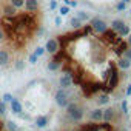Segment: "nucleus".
<instances>
[{"mask_svg": "<svg viewBox=\"0 0 131 131\" xmlns=\"http://www.w3.org/2000/svg\"><path fill=\"white\" fill-rule=\"evenodd\" d=\"M106 57H108V54H106L105 46L99 40H93L91 46H90V60L94 65H102V63H105Z\"/></svg>", "mask_w": 131, "mask_h": 131, "instance_id": "f257e3e1", "label": "nucleus"}, {"mask_svg": "<svg viewBox=\"0 0 131 131\" xmlns=\"http://www.w3.org/2000/svg\"><path fill=\"white\" fill-rule=\"evenodd\" d=\"M67 113H68V117H70L71 120H74V122H80V120L83 119V114H85L83 108L79 106L76 102H70V103H68Z\"/></svg>", "mask_w": 131, "mask_h": 131, "instance_id": "f03ea898", "label": "nucleus"}, {"mask_svg": "<svg viewBox=\"0 0 131 131\" xmlns=\"http://www.w3.org/2000/svg\"><path fill=\"white\" fill-rule=\"evenodd\" d=\"M90 26H91V29H93L96 34H99V36H102V34L108 29V23H106L103 19H100V17L91 19V20H90Z\"/></svg>", "mask_w": 131, "mask_h": 131, "instance_id": "7ed1b4c3", "label": "nucleus"}, {"mask_svg": "<svg viewBox=\"0 0 131 131\" xmlns=\"http://www.w3.org/2000/svg\"><path fill=\"white\" fill-rule=\"evenodd\" d=\"M119 80H120L119 79V71H117V68L114 65H111V73H110L108 80H106V86H108L106 91H114L117 88V85H119Z\"/></svg>", "mask_w": 131, "mask_h": 131, "instance_id": "20e7f679", "label": "nucleus"}, {"mask_svg": "<svg viewBox=\"0 0 131 131\" xmlns=\"http://www.w3.org/2000/svg\"><path fill=\"white\" fill-rule=\"evenodd\" d=\"M54 100H56V103H57L60 108H67L68 103H70V100H68V94H67V91H65L63 88H60V90L56 91V94H54Z\"/></svg>", "mask_w": 131, "mask_h": 131, "instance_id": "39448f33", "label": "nucleus"}, {"mask_svg": "<svg viewBox=\"0 0 131 131\" xmlns=\"http://www.w3.org/2000/svg\"><path fill=\"white\" fill-rule=\"evenodd\" d=\"M45 49L49 54H57L59 49H60V40L59 39H48V42L45 45Z\"/></svg>", "mask_w": 131, "mask_h": 131, "instance_id": "423d86ee", "label": "nucleus"}, {"mask_svg": "<svg viewBox=\"0 0 131 131\" xmlns=\"http://www.w3.org/2000/svg\"><path fill=\"white\" fill-rule=\"evenodd\" d=\"M59 85H60V88H63V90L71 88V86H73V74H70V73L62 74L60 79H59Z\"/></svg>", "mask_w": 131, "mask_h": 131, "instance_id": "0eeeda50", "label": "nucleus"}, {"mask_svg": "<svg viewBox=\"0 0 131 131\" xmlns=\"http://www.w3.org/2000/svg\"><path fill=\"white\" fill-rule=\"evenodd\" d=\"M25 11L26 13H37L39 11V8H40V2L39 0H25Z\"/></svg>", "mask_w": 131, "mask_h": 131, "instance_id": "6e6552de", "label": "nucleus"}, {"mask_svg": "<svg viewBox=\"0 0 131 131\" xmlns=\"http://www.w3.org/2000/svg\"><path fill=\"white\" fill-rule=\"evenodd\" d=\"M11 62V54L8 49H0V67H8Z\"/></svg>", "mask_w": 131, "mask_h": 131, "instance_id": "1a4fd4ad", "label": "nucleus"}, {"mask_svg": "<svg viewBox=\"0 0 131 131\" xmlns=\"http://www.w3.org/2000/svg\"><path fill=\"white\" fill-rule=\"evenodd\" d=\"M2 11H3V14H5V17H14V16H17V9L8 2L6 5H3L2 6Z\"/></svg>", "mask_w": 131, "mask_h": 131, "instance_id": "9d476101", "label": "nucleus"}, {"mask_svg": "<svg viewBox=\"0 0 131 131\" xmlns=\"http://www.w3.org/2000/svg\"><path fill=\"white\" fill-rule=\"evenodd\" d=\"M11 111H13L14 114H20V113L23 111L22 102H20L19 99H16V97H13V100H11Z\"/></svg>", "mask_w": 131, "mask_h": 131, "instance_id": "9b49d317", "label": "nucleus"}, {"mask_svg": "<svg viewBox=\"0 0 131 131\" xmlns=\"http://www.w3.org/2000/svg\"><path fill=\"white\" fill-rule=\"evenodd\" d=\"M114 117H116V110H114V108H106V110H103V122L110 123V122L114 120Z\"/></svg>", "mask_w": 131, "mask_h": 131, "instance_id": "f8f14e48", "label": "nucleus"}, {"mask_svg": "<svg viewBox=\"0 0 131 131\" xmlns=\"http://www.w3.org/2000/svg\"><path fill=\"white\" fill-rule=\"evenodd\" d=\"M60 60L57 59V57H54V59H51L48 63H46V68H48V71H59L60 70Z\"/></svg>", "mask_w": 131, "mask_h": 131, "instance_id": "ddd939ff", "label": "nucleus"}, {"mask_svg": "<svg viewBox=\"0 0 131 131\" xmlns=\"http://www.w3.org/2000/svg\"><path fill=\"white\" fill-rule=\"evenodd\" d=\"M116 65H117V68H120V70H128V68L131 67V60L123 56V57H120V59L117 60Z\"/></svg>", "mask_w": 131, "mask_h": 131, "instance_id": "4468645a", "label": "nucleus"}, {"mask_svg": "<svg viewBox=\"0 0 131 131\" xmlns=\"http://www.w3.org/2000/svg\"><path fill=\"white\" fill-rule=\"evenodd\" d=\"M76 17L82 22V23H85V22H88V20H91V17H90V13L88 11H85V9H79V11H76Z\"/></svg>", "mask_w": 131, "mask_h": 131, "instance_id": "2eb2a0df", "label": "nucleus"}, {"mask_svg": "<svg viewBox=\"0 0 131 131\" xmlns=\"http://www.w3.org/2000/svg\"><path fill=\"white\" fill-rule=\"evenodd\" d=\"M91 120H93V122H100V120H103V110H100V108L93 110V111H91Z\"/></svg>", "mask_w": 131, "mask_h": 131, "instance_id": "dca6fc26", "label": "nucleus"}, {"mask_svg": "<svg viewBox=\"0 0 131 131\" xmlns=\"http://www.w3.org/2000/svg\"><path fill=\"white\" fill-rule=\"evenodd\" d=\"M125 25H126V23H125L122 19H114V20L111 22V29H113V31H116V32H119Z\"/></svg>", "mask_w": 131, "mask_h": 131, "instance_id": "f3484780", "label": "nucleus"}, {"mask_svg": "<svg viewBox=\"0 0 131 131\" xmlns=\"http://www.w3.org/2000/svg\"><path fill=\"white\" fill-rule=\"evenodd\" d=\"M97 105H108L110 103V96H108V93H102V94H99L97 96Z\"/></svg>", "mask_w": 131, "mask_h": 131, "instance_id": "a211bd4d", "label": "nucleus"}, {"mask_svg": "<svg viewBox=\"0 0 131 131\" xmlns=\"http://www.w3.org/2000/svg\"><path fill=\"white\" fill-rule=\"evenodd\" d=\"M48 125V116H39L36 119V126L37 128H45Z\"/></svg>", "mask_w": 131, "mask_h": 131, "instance_id": "6ab92c4d", "label": "nucleus"}, {"mask_svg": "<svg viewBox=\"0 0 131 131\" xmlns=\"http://www.w3.org/2000/svg\"><path fill=\"white\" fill-rule=\"evenodd\" d=\"M102 126L99 123H85L82 126V131H99Z\"/></svg>", "mask_w": 131, "mask_h": 131, "instance_id": "aec40b11", "label": "nucleus"}, {"mask_svg": "<svg viewBox=\"0 0 131 131\" xmlns=\"http://www.w3.org/2000/svg\"><path fill=\"white\" fill-rule=\"evenodd\" d=\"M70 26H71L73 29H82V22L74 16V17L70 19Z\"/></svg>", "mask_w": 131, "mask_h": 131, "instance_id": "412c9836", "label": "nucleus"}, {"mask_svg": "<svg viewBox=\"0 0 131 131\" xmlns=\"http://www.w3.org/2000/svg\"><path fill=\"white\" fill-rule=\"evenodd\" d=\"M5 126L8 128V131H20V129H19V126H17V123H16L14 120L6 122V123H5Z\"/></svg>", "mask_w": 131, "mask_h": 131, "instance_id": "4be33fe9", "label": "nucleus"}, {"mask_svg": "<svg viewBox=\"0 0 131 131\" xmlns=\"http://www.w3.org/2000/svg\"><path fill=\"white\" fill-rule=\"evenodd\" d=\"M9 3L16 8V9H20L25 6V0H9Z\"/></svg>", "mask_w": 131, "mask_h": 131, "instance_id": "5701e85b", "label": "nucleus"}, {"mask_svg": "<svg viewBox=\"0 0 131 131\" xmlns=\"http://www.w3.org/2000/svg\"><path fill=\"white\" fill-rule=\"evenodd\" d=\"M126 5H128V3H125L123 0H119V2L116 3V11H119V13L126 11Z\"/></svg>", "mask_w": 131, "mask_h": 131, "instance_id": "b1692460", "label": "nucleus"}, {"mask_svg": "<svg viewBox=\"0 0 131 131\" xmlns=\"http://www.w3.org/2000/svg\"><path fill=\"white\" fill-rule=\"evenodd\" d=\"M70 11H71V8H70L68 5H62V6L59 8V14H60L62 17H63V16H68Z\"/></svg>", "mask_w": 131, "mask_h": 131, "instance_id": "393cba45", "label": "nucleus"}, {"mask_svg": "<svg viewBox=\"0 0 131 131\" xmlns=\"http://www.w3.org/2000/svg\"><path fill=\"white\" fill-rule=\"evenodd\" d=\"M14 70H16V71H22V70H25V62H23L22 59H19V60L14 62Z\"/></svg>", "mask_w": 131, "mask_h": 131, "instance_id": "a878e982", "label": "nucleus"}, {"mask_svg": "<svg viewBox=\"0 0 131 131\" xmlns=\"http://www.w3.org/2000/svg\"><path fill=\"white\" fill-rule=\"evenodd\" d=\"M129 32H131V29H129V25H125V26H123V28H122V29L117 32V36H119V37H126Z\"/></svg>", "mask_w": 131, "mask_h": 131, "instance_id": "bb28decb", "label": "nucleus"}, {"mask_svg": "<svg viewBox=\"0 0 131 131\" xmlns=\"http://www.w3.org/2000/svg\"><path fill=\"white\" fill-rule=\"evenodd\" d=\"M45 52H46L45 46H37V48H36V51H34V54H36L37 57H42V56H43Z\"/></svg>", "mask_w": 131, "mask_h": 131, "instance_id": "cd10ccee", "label": "nucleus"}, {"mask_svg": "<svg viewBox=\"0 0 131 131\" xmlns=\"http://www.w3.org/2000/svg\"><path fill=\"white\" fill-rule=\"evenodd\" d=\"M6 114V103L2 100V102H0V117H3Z\"/></svg>", "mask_w": 131, "mask_h": 131, "instance_id": "c85d7f7f", "label": "nucleus"}, {"mask_svg": "<svg viewBox=\"0 0 131 131\" xmlns=\"http://www.w3.org/2000/svg\"><path fill=\"white\" fill-rule=\"evenodd\" d=\"M2 100H3L5 103H11V100H13V94L5 93V94H3V97H2Z\"/></svg>", "mask_w": 131, "mask_h": 131, "instance_id": "c756f323", "label": "nucleus"}, {"mask_svg": "<svg viewBox=\"0 0 131 131\" xmlns=\"http://www.w3.org/2000/svg\"><path fill=\"white\" fill-rule=\"evenodd\" d=\"M120 108H122V113H123V114H128V102H126L125 99L122 100V103H120Z\"/></svg>", "mask_w": 131, "mask_h": 131, "instance_id": "7c9ffc66", "label": "nucleus"}, {"mask_svg": "<svg viewBox=\"0 0 131 131\" xmlns=\"http://www.w3.org/2000/svg\"><path fill=\"white\" fill-rule=\"evenodd\" d=\"M57 8H59L57 0H49V9H51V11H56Z\"/></svg>", "mask_w": 131, "mask_h": 131, "instance_id": "2f4dec72", "label": "nucleus"}, {"mask_svg": "<svg viewBox=\"0 0 131 131\" xmlns=\"http://www.w3.org/2000/svg\"><path fill=\"white\" fill-rule=\"evenodd\" d=\"M37 59H39V57L32 52V54L29 56V63H31V65H36V63H37Z\"/></svg>", "mask_w": 131, "mask_h": 131, "instance_id": "473e14b6", "label": "nucleus"}, {"mask_svg": "<svg viewBox=\"0 0 131 131\" xmlns=\"http://www.w3.org/2000/svg\"><path fill=\"white\" fill-rule=\"evenodd\" d=\"M54 23H56V26H62V16H57L54 19Z\"/></svg>", "mask_w": 131, "mask_h": 131, "instance_id": "72a5a7b5", "label": "nucleus"}, {"mask_svg": "<svg viewBox=\"0 0 131 131\" xmlns=\"http://www.w3.org/2000/svg\"><path fill=\"white\" fill-rule=\"evenodd\" d=\"M77 5H79V3H77V0H70V3H68L70 8H77Z\"/></svg>", "mask_w": 131, "mask_h": 131, "instance_id": "f704fd0d", "label": "nucleus"}, {"mask_svg": "<svg viewBox=\"0 0 131 131\" xmlns=\"http://www.w3.org/2000/svg\"><path fill=\"white\" fill-rule=\"evenodd\" d=\"M5 37H6V36H5V31H3V28H2V26H0V43L5 40Z\"/></svg>", "mask_w": 131, "mask_h": 131, "instance_id": "c9c22d12", "label": "nucleus"}, {"mask_svg": "<svg viewBox=\"0 0 131 131\" xmlns=\"http://www.w3.org/2000/svg\"><path fill=\"white\" fill-rule=\"evenodd\" d=\"M123 56H125L126 59H129V60H131V48H128V49L123 52Z\"/></svg>", "mask_w": 131, "mask_h": 131, "instance_id": "e433bc0d", "label": "nucleus"}, {"mask_svg": "<svg viewBox=\"0 0 131 131\" xmlns=\"http://www.w3.org/2000/svg\"><path fill=\"white\" fill-rule=\"evenodd\" d=\"M126 43H128V46L131 48V32H129V34L126 36Z\"/></svg>", "mask_w": 131, "mask_h": 131, "instance_id": "4c0bfd02", "label": "nucleus"}, {"mask_svg": "<svg viewBox=\"0 0 131 131\" xmlns=\"http://www.w3.org/2000/svg\"><path fill=\"white\" fill-rule=\"evenodd\" d=\"M125 94H126V96H131V83L128 85V88H126V91H125Z\"/></svg>", "mask_w": 131, "mask_h": 131, "instance_id": "58836bf2", "label": "nucleus"}, {"mask_svg": "<svg viewBox=\"0 0 131 131\" xmlns=\"http://www.w3.org/2000/svg\"><path fill=\"white\" fill-rule=\"evenodd\" d=\"M123 2H125V3H129V2H131V0H123Z\"/></svg>", "mask_w": 131, "mask_h": 131, "instance_id": "ea45409f", "label": "nucleus"}, {"mask_svg": "<svg viewBox=\"0 0 131 131\" xmlns=\"http://www.w3.org/2000/svg\"><path fill=\"white\" fill-rule=\"evenodd\" d=\"M129 16H131V9H129Z\"/></svg>", "mask_w": 131, "mask_h": 131, "instance_id": "a19ab883", "label": "nucleus"}, {"mask_svg": "<svg viewBox=\"0 0 131 131\" xmlns=\"http://www.w3.org/2000/svg\"><path fill=\"white\" fill-rule=\"evenodd\" d=\"M117 2H119V0H117Z\"/></svg>", "mask_w": 131, "mask_h": 131, "instance_id": "79ce46f5", "label": "nucleus"}, {"mask_svg": "<svg viewBox=\"0 0 131 131\" xmlns=\"http://www.w3.org/2000/svg\"><path fill=\"white\" fill-rule=\"evenodd\" d=\"M8 2H9V0H8Z\"/></svg>", "mask_w": 131, "mask_h": 131, "instance_id": "37998d69", "label": "nucleus"}]
</instances>
